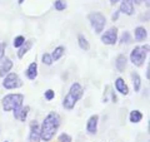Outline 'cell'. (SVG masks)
Listing matches in <instances>:
<instances>
[{
    "instance_id": "cell-7",
    "label": "cell",
    "mask_w": 150,
    "mask_h": 142,
    "mask_svg": "<svg viewBox=\"0 0 150 142\" xmlns=\"http://www.w3.org/2000/svg\"><path fill=\"white\" fill-rule=\"evenodd\" d=\"M116 40H118V29L116 28H110L101 35V42L108 45H114Z\"/></svg>"
},
{
    "instance_id": "cell-8",
    "label": "cell",
    "mask_w": 150,
    "mask_h": 142,
    "mask_svg": "<svg viewBox=\"0 0 150 142\" xmlns=\"http://www.w3.org/2000/svg\"><path fill=\"white\" fill-rule=\"evenodd\" d=\"M119 11L126 14V15H133L134 14V0H121Z\"/></svg>"
},
{
    "instance_id": "cell-33",
    "label": "cell",
    "mask_w": 150,
    "mask_h": 142,
    "mask_svg": "<svg viewBox=\"0 0 150 142\" xmlns=\"http://www.w3.org/2000/svg\"><path fill=\"white\" fill-rule=\"evenodd\" d=\"M18 3L19 4H23V3H24V0H18Z\"/></svg>"
},
{
    "instance_id": "cell-28",
    "label": "cell",
    "mask_w": 150,
    "mask_h": 142,
    "mask_svg": "<svg viewBox=\"0 0 150 142\" xmlns=\"http://www.w3.org/2000/svg\"><path fill=\"white\" fill-rule=\"evenodd\" d=\"M5 49H6V43H0V60L5 57Z\"/></svg>"
},
{
    "instance_id": "cell-21",
    "label": "cell",
    "mask_w": 150,
    "mask_h": 142,
    "mask_svg": "<svg viewBox=\"0 0 150 142\" xmlns=\"http://www.w3.org/2000/svg\"><path fill=\"white\" fill-rule=\"evenodd\" d=\"M131 78H133V84H134V91L139 92L140 86H142V79H140L138 73H133L131 74Z\"/></svg>"
},
{
    "instance_id": "cell-23",
    "label": "cell",
    "mask_w": 150,
    "mask_h": 142,
    "mask_svg": "<svg viewBox=\"0 0 150 142\" xmlns=\"http://www.w3.org/2000/svg\"><path fill=\"white\" fill-rule=\"evenodd\" d=\"M25 43V38L23 37V35H19V37H16L15 39H14V42H13V44H14V47L15 48H20V47Z\"/></svg>"
},
{
    "instance_id": "cell-20",
    "label": "cell",
    "mask_w": 150,
    "mask_h": 142,
    "mask_svg": "<svg viewBox=\"0 0 150 142\" xmlns=\"http://www.w3.org/2000/svg\"><path fill=\"white\" fill-rule=\"evenodd\" d=\"M78 43H79V47L83 49V50H89L90 49V44H89V42L85 37H84L83 34H79L78 35Z\"/></svg>"
},
{
    "instance_id": "cell-31",
    "label": "cell",
    "mask_w": 150,
    "mask_h": 142,
    "mask_svg": "<svg viewBox=\"0 0 150 142\" xmlns=\"http://www.w3.org/2000/svg\"><path fill=\"white\" fill-rule=\"evenodd\" d=\"M143 1H144V0H134V3H135V4H142Z\"/></svg>"
},
{
    "instance_id": "cell-4",
    "label": "cell",
    "mask_w": 150,
    "mask_h": 142,
    "mask_svg": "<svg viewBox=\"0 0 150 142\" xmlns=\"http://www.w3.org/2000/svg\"><path fill=\"white\" fill-rule=\"evenodd\" d=\"M149 53V45H143V47H135L130 53V60L131 63L137 67H142L144 64L145 59Z\"/></svg>"
},
{
    "instance_id": "cell-26",
    "label": "cell",
    "mask_w": 150,
    "mask_h": 142,
    "mask_svg": "<svg viewBox=\"0 0 150 142\" xmlns=\"http://www.w3.org/2000/svg\"><path fill=\"white\" fill-rule=\"evenodd\" d=\"M59 142H71V136L68 133H62L59 136Z\"/></svg>"
},
{
    "instance_id": "cell-18",
    "label": "cell",
    "mask_w": 150,
    "mask_h": 142,
    "mask_svg": "<svg viewBox=\"0 0 150 142\" xmlns=\"http://www.w3.org/2000/svg\"><path fill=\"white\" fill-rule=\"evenodd\" d=\"M129 120H130V122H133V123H139V122L143 120V113L140 111H138V110L131 111L130 116H129Z\"/></svg>"
},
{
    "instance_id": "cell-2",
    "label": "cell",
    "mask_w": 150,
    "mask_h": 142,
    "mask_svg": "<svg viewBox=\"0 0 150 142\" xmlns=\"http://www.w3.org/2000/svg\"><path fill=\"white\" fill-rule=\"evenodd\" d=\"M83 94H84V89H83V87L80 86V84L73 83L71 87H70V89H69V93L64 97V101H63L64 108L68 110V111H71L75 107V105H76V102L83 97Z\"/></svg>"
},
{
    "instance_id": "cell-3",
    "label": "cell",
    "mask_w": 150,
    "mask_h": 142,
    "mask_svg": "<svg viewBox=\"0 0 150 142\" xmlns=\"http://www.w3.org/2000/svg\"><path fill=\"white\" fill-rule=\"evenodd\" d=\"M23 102H24V96L20 93H15V94H6L5 97L3 98V108L4 111H14L16 108L23 106Z\"/></svg>"
},
{
    "instance_id": "cell-16",
    "label": "cell",
    "mask_w": 150,
    "mask_h": 142,
    "mask_svg": "<svg viewBox=\"0 0 150 142\" xmlns=\"http://www.w3.org/2000/svg\"><path fill=\"white\" fill-rule=\"evenodd\" d=\"M26 77L29 79H35L38 77V64L35 62H33L29 64V67L26 69Z\"/></svg>"
},
{
    "instance_id": "cell-32",
    "label": "cell",
    "mask_w": 150,
    "mask_h": 142,
    "mask_svg": "<svg viewBox=\"0 0 150 142\" xmlns=\"http://www.w3.org/2000/svg\"><path fill=\"white\" fill-rule=\"evenodd\" d=\"M119 1H120V0H110L111 4H116V3H119Z\"/></svg>"
},
{
    "instance_id": "cell-13",
    "label": "cell",
    "mask_w": 150,
    "mask_h": 142,
    "mask_svg": "<svg viewBox=\"0 0 150 142\" xmlns=\"http://www.w3.org/2000/svg\"><path fill=\"white\" fill-rule=\"evenodd\" d=\"M115 88H116V91H119L121 94H124V96H126V94L129 93V88L125 84V80L123 78L115 79Z\"/></svg>"
},
{
    "instance_id": "cell-17",
    "label": "cell",
    "mask_w": 150,
    "mask_h": 142,
    "mask_svg": "<svg viewBox=\"0 0 150 142\" xmlns=\"http://www.w3.org/2000/svg\"><path fill=\"white\" fill-rule=\"evenodd\" d=\"M31 47H33V40H31V39H30V40H25V43L23 44V45L20 47V49L18 50V57H19V58L21 59L23 57H24V55L28 53V52L30 50Z\"/></svg>"
},
{
    "instance_id": "cell-22",
    "label": "cell",
    "mask_w": 150,
    "mask_h": 142,
    "mask_svg": "<svg viewBox=\"0 0 150 142\" xmlns=\"http://www.w3.org/2000/svg\"><path fill=\"white\" fill-rule=\"evenodd\" d=\"M67 3L64 1V0H56V1L54 3V8H55V10H58V11H63L67 9Z\"/></svg>"
},
{
    "instance_id": "cell-24",
    "label": "cell",
    "mask_w": 150,
    "mask_h": 142,
    "mask_svg": "<svg viewBox=\"0 0 150 142\" xmlns=\"http://www.w3.org/2000/svg\"><path fill=\"white\" fill-rule=\"evenodd\" d=\"M130 42H131V38H130L129 32H124L120 37V43L121 44H129Z\"/></svg>"
},
{
    "instance_id": "cell-29",
    "label": "cell",
    "mask_w": 150,
    "mask_h": 142,
    "mask_svg": "<svg viewBox=\"0 0 150 142\" xmlns=\"http://www.w3.org/2000/svg\"><path fill=\"white\" fill-rule=\"evenodd\" d=\"M119 14H120V11H119V10H116L114 14H112V20H114V22H115V20H118V18H119Z\"/></svg>"
},
{
    "instance_id": "cell-27",
    "label": "cell",
    "mask_w": 150,
    "mask_h": 142,
    "mask_svg": "<svg viewBox=\"0 0 150 142\" xmlns=\"http://www.w3.org/2000/svg\"><path fill=\"white\" fill-rule=\"evenodd\" d=\"M45 99L46 101H51L54 97H55V93H54V91L53 89H48V91H45Z\"/></svg>"
},
{
    "instance_id": "cell-1",
    "label": "cell",
    "mask_w": 150,
    "mask_h": 142,
    "mask_svg": "<svg viewBox=\"0 0 150 142\" xmlns=\"http://www.w3.org/2000/svg\"><path fill=\"white\" fill-rule=\"evenodd\" d=\"M59 126H60L59 115L55 112H50L45 117V120L43 121V125L40 127V138L45 142L51 141L53 137L55 136L56 131H58Z\"/></svg>"
},
{
    "instance_id": "cell-6",
    "label": "cell",
    "mask_w": 150,
    "mask_h": 142,
    "mask_svg": "<svg viewBox=\"0 0 150 142\" xmlns=\"http://www.w3.org/2000/svg\"><path fill=\"white\" fill-rule=\"evenodd\" d=\"M21 79L16 73H8L3 80V87L6 89H15L21 87Z\"/></svg>"
},
{
    "instance_id": "cell-19",
    "label": "cell",
    "mask_w": 150,
    "mask_h": 142,
    "mask_svg": "<svg viewBox=\"0 0 150 142\" xmlns=\"http://www.w3.org/2000/svg\"><path fill=\"white\" fill-rule=\"evenodd\" d=\"M64 52H65V48H64L63 45H60V47H58V48H55V50L50 54L51 55V59H53V62H56V60H59L60 58H62L63 54H64Z\"/></svg>"
},
{
    "instance_id": "cell-10",
    "label": "cell",
    "mask_w": 150,
    "mask_h": 142,
    "mask_svg": "<svg viewBox=\"0 0 150 142\" xmlns=\"http://www.w3.org/2000/svg\"><path fill=\"white\" fill-rule=\"evenodd\" d=\"M40 127L36 122H33L30 125V135H29V141L30 142H40Z\"/></svg>"
},
{
    "instance_id": "cell-15",
    "label": "cell",
    "mask_w": 150,
    "mask_h": 142,
    "mask_svg": "<svg viewBox=\"0 0 150 142\" xmlns=\"http://www.w3.org/2000/svg\"><path fill=\"white\" fill-rule=\"evenodd\" d=\"M126 63H128L126 57L124 54H120V55H118V58H116V60H115V67L119 72H123V70L126 68Z\"/></svg>"
},
{
    "instance_id": "cell-34",
    "label": "cell",
    "mask_w": 150,
    "mask_h": 142,
    "mask_svg": "<svg viewBox=\"0 0 150 142\" xmlns=\"http://www.w3.org/2000/svg\"><path fill=\"white\" fill-rule=\"evenodd\" d=\"M5 142H9V141H5Z\"/></svg>"
},
{
    "instance_id": "cell-14",
    "label": "cell",
    "mask_w": 150,
    "mask_h": 142,
    "mask_svg": "<svg viewBox=\"0 0 150 142\" xmlns=\"http://www.w3.org/2000/svg\"><path fill=\"white\" fill-rule=\"evenodd\" d=\"M134 34H135V39H137V42H143V40L146 39L148 32H146V29H145V28L138 27V28H135Z\"/></svg>"
},
{
    "instance_id": "cell-5",
    "label": "cell",
    "mask_w": 150,
    "mask_h": 142,
    "mask_svg": "<svg viewBox=\"0 0 150 142\" xmlns=\"http://www.w3.org/2000/svg\"><path fill=\"white\" fill-rule=\"evenodd\" d=\"M89 22H90V24L93 27V29L95 30V33H98V34H100V33L104 30L105 28V24H106V20H105V16L103 15L101 13H90L89 14Z\"/></svg>"
},
{
    "instance_id": "cell-9",
    "label": "cell",
    "mask_w": 150,
    "mask_h": 142,
    "mask_svg": "<svg viewBox=\"0 0 150 142\" xmlns=\"http://www.w3.org/2000/svg\"><path fill=\"white\" fill-rule=\"evenodd\" d=\"M98 121H99V116L93 115L86 122V131L90 135H95L98 131Z\"/></svg>"
},
{
    "instance_id": "cell-12",
    "label": "cell",
    "mask_w": 150,
    "mask_h": 142,
    "mask_svg": "<svg viewBox=\"0 0 150 142\" xmlns=\"http://www.w3.org/2000/svg\"><path fill=\"white\" fill-rule=\"evenodd\" d=\"M4 60L0 64V77H5L13 68V62L10 58H3Z\"/></svg>"
},
{
    "instance_id": "cell-11",
    "label": "cell",
    "mask_w": 150,
    "mask_h": 142,
    "mask_svg": "<svg viewBox=\"0 0 150 142\" xmlns=\"http://www.w3.org/2000/svg\"><path fill=\"white\" fill-rule=\"evenodd\" d=\"M29 111H30V107L29 106H25V107H19L16 110H14V117L16 118V120L24 122L26 120L28 115H29Z\"/></svg>"
},
{
    "instance_id": "cell-25",
    "label": "cell",
    "mask_w": 150,
    "mask_h": 142,
    "mask_svg": "<svg viewBox=\"0 0 150 142\" xmlns=\"http://www.w3.org/2000/svg\"><path fill=\"white\" fill-rule=\"evenodd\" d=\"M43 63L44 64H46V65H51L53 64V59H51V55L49 54V53H44L43 54Z\"/></svg>"
},
{
    "instance_id": "cell-30",
    "label": "cell",
    "mask_w": 150,
    "mask_h": 142,
    "mask_svg": "<svg viewBox=\"0 0 150 142\" xmlns=\"http://www.w3.org/2000/svg\"><path fill=\"white\" fill-rule=\"evenodd\" d=\"M146 78L148 79L150 78V65H148V68H146Z\"/></svg>"
}]
</instances>
